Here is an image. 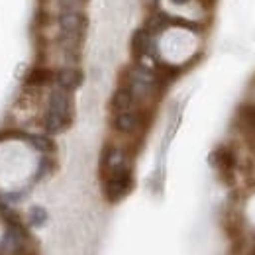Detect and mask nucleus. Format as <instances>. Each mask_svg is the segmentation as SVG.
<instances>
[{
	"mask_svg": "<svg viewBox=\"0 0 255 255\" xmlns=\"http://www.w3.org/2000/svg\"><path fill=\"white\" fill-rule=\"evenodd\" d=\"M238 126L242 128L250 137H255V104L244 102L238 108Z\"/></svg>",
	"mask_w": 255,
	"mask_h": 255,
	"instance_id": "0eeeda50",
	"label": "nucleus"
},
{
	"mask_svg": "<svg viewBox=\"0 0 255 255\" xmlns=\"http://www.w3.org/2000/svg\"><path fill=\"white\" fill-rule=\"evenodd\" d=\"M30 222L33 226H43V224L47 222V212L43 208L35 206V208H32V212H30Z\"/></svg>",
	"mask_w": 255,
	"mask_h": 255,
	"instance_id": "9b49d317",
	"label": "nucleus"
},
{
	"mask_svg": "<svg viewBox=\"0 0 255 255\" xmlns=\"http://www.w3.org/2000/svg\"><path fill=\"white\" fill-rule=\"evenodd\" d=\"M141 124H143V114L141 112H131V110L116 112L114 120H112V128L118 133H133Z\"/></svg>",
	"mask_w": 255,
	"mask_h": 255,
	"instance_id": "39448f33",
	"label": "nucleus"
},
{
	"mask_svg": "<svg viewBox=\"0 0 255 255\" xmlns=\"http://www.w3.org/2000/svg\"><path fill=\"white\" fill-rule=\"evenodd\" d=\"M30 143L41 153H53L55 151V141L49 135H30Z\"/></svg>",
	"mask_w": 255,
	"mask_h": 255,
	"instance_id": "9d476101",
	"label": "nucleus"
},
{
	"mask_svg": "<svg viewBox=\"0 0 255 255\" xmlns=\"http://www.w3.org/2000/svg\"><path fill=\"white\" fill-rule=\"evenodd\" d=\"M71 124H73V98L71 93L57 87L49 95L47 110L43 116V128L49 135H57L67 131Z\"/></svg>",
	"mask_w": 255,
	"mask_h": 255,
	"instance_id": "f257e3e1",
	"label": "nucleus"
},
{
	"mask_svg": "<svg viewBox=\"0 0 255 255\" xmlns=\"http://www.w3.org/2000/svg\"><path fill=\"white\" fill-rule=\"evenodd\" d=\"M102 192L108 202H120L124 196L133 191V173L131 167L124 163L102 175Z\"/></svg>",
	"mask_w": 255,
	"mask_h": 255,
	"instance_id": "f03ea898",
	"label": "nucleus"
},
{
	"mask_svg": "<svg viewBox=\"0 0 255 255\" xmlns=\"http://www.w3.org/2000/svg\"><path fill=\"white\" fill-rule=\"evenodd\" d=\"M85 81V73L79 67H63L55 73V83L59 89H63L67 93L77 91Z\"/></svg>",
	"mask_w": 255,
	"mask_h": 255,
	"instance_id": "20e7f679",
	"label": "nucleus"
},
{
	"mask_svg": "<svg viewBox=\"0 0 255 255\" xmlns=\"http://www.w3.org/2000/svg\"><path fill=\"white\" fill-rule=\"evenodd\" d=\"M171 2H173V4H187L189 0H171Z\"/></svg>",
	"mask_w": 255,
	"mask_h": 255,
	"instance_id": "ddd939ff",
	"label": "nucleus"
},
{
	"mask_svg": "<svg viewBox=\"0 0 255 255\" xmlns=\"http://www.w3.org/2000/svg\"><path fill=\"white\" fill-rule=\"evenodd\" d=\"M133 100H135V96L133 93L128 89V87H118L116 91H114V95L110 98V110L116 114V112H126V110H131V106H133Z\"/></svg>",
	"mask_w": 255,
	"mask_h": 255,
	"instance_id": "6e6552de",
	"label": "nucleus"
},
{
	"mask_svg": "<svg viewBox=\"0 0 255 255\" xmlns=\"http://www.w3.org/2000/svg\"><path fill=\"white\" fill-rule=\"evenodd\" d=\"M53 81H55V73L51 69H47V67H33V69H30V73L26 75V85L28 87L41 89V87L51 85Z\"/></svg>",
	"mask_w": 255,
	"mask_h": 255,
	"instance_id": "1a4fd4ad",
	"label": "nucleus"
},
{
	"mask_svg": "<svg viewBox=\"0 0 255 255\" xmlns=\"http://www.w3.org/2000/svg\"><path fill=\"white\" fill-rule=\"evenodd\" d=\"M198 2H200V4H202V6H204V8H212V6H214V2H216V0H198Z\"/></svg>",
	"mask_w": 255,
	"mask_h": 255,
	"instance_id": "f8f14e48",
	"label": "nucleus"
},
{
	"mask_svg": "<svg viewBox=\"0 0 255 255\" xmlns=\"http://www.w3.org/2000/svg\"><path fill=\"white\" fill-rule=\"evenodd\" d=\"M210 163H212V167L218 169V173H220L224 183H228V185L234 183L236 153H234L232 147H228V145H218V147L210 153Z\"/></svg>",
	"mask_w": 255,
	"mask_h": 255,
	"instance_id": "7ed1b4c3",
	"label": "nucleus"
},
{
	"mask_svg": "<svg viewBox=\"0 0 255 255\" xmlns=\"http://www.w3.org/2000/svg\"><path fill=\"white\" fill-rule=\"evenodd\" d=\"M149 47H151V33L147 32L145 28L137 30L131 35V55H133L135 61L143 59L149 53Z\"/></svg>",
	"mask_w": 255,
	"mask_h": 255,
	"instance_id": "423d86ee",
	"label": "nucleus"
}]
</instances>
